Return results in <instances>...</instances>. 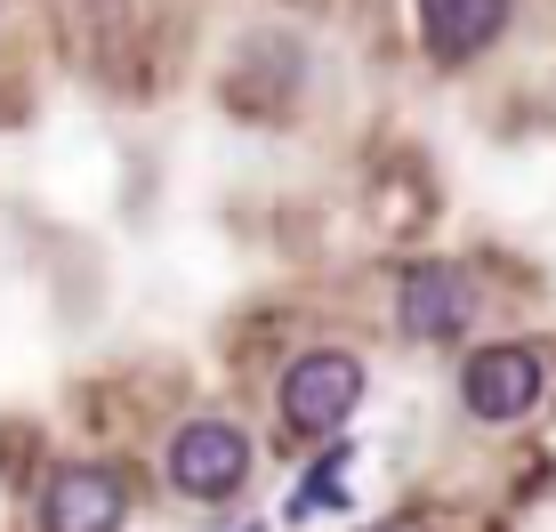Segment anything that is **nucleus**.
Masks as SVG:
<instances>
[{
	"label": "nucleus",
	"mask_w": 556,
	"mask_h": 532,
	"mask_svg": "<svg viewBox=\"0 0 556 532\" xmlns=\"http://www.w3.org/2000/svg\"><path fill=\"white\" fill-rule=\"evenodd\" d=\"M355 404H363V364L339 347H315L282 371V420L299 435H339L355 420Z\"/></svg>",
	"instance_id": "nucleus-1"
},
{
	"label": "nucleus",
	"mask_w": 556,
	"mask_h": 532,
	"mask_svg": "<svg viewBox=\"0 0 556 532\" xmlns=\"http://www.w3.org/2000/svg\"><path fill=\"white\" fill-rule=\"evenodd\" d=\"M251 477V435L226 428V420H186L169 435V484L186 492V501H226V492H242Z\"/></svg>",
	"instance_id": "nucleus-2"
},
{
	"label": "nucleus",
	"mask_w": 556,
	"mask_h": 532,
	"mask_svg": "<svg viewBox=\"0 0 556 532\" xmlns=\"http://www.w3.org/2000/svg\"><path fill=\"white\" fill-rule=\"evenodd\" d=\"M459 404H468L476 420H492V428L525 420V411L541 404V355L532 347H476L468 371H459Z\"/></svg>",
	"instance_id": "nucleus-3"
},
{
	"label": "nucleus",
	"mask_w": 556,
	"mask_h": 532,
	"mask_svg": "<svg viewBox=\"0 0 556 532\" xmlns=\"http://www.w3.org/2000/svg\"><path fill=\"white\" fill-rule=\"evenodd\" d=\"M122 517H129V484L98 460L56 468L41 492V532H122Z\"/></svg>",
	"instance_id": "nucleus-4"
},
{
	"label": "nucleus",
	"mask_w": 556,
	"mask_h": 532,
	"mask_svg": "<svg viewBox=\"0 0 556 532\" xmlns=\"http://www.w3.org/2000/svg\"><path fill=\"white\" fill-rule=\"evenodd\" d=\"M468 315H476V291H468V275L459 266H412L404 275V291H395V322H404L412 339H459L468 331Z\"/></svg>",
	"instance_id": "nucleus-5"
},
{
	"label": "nucleus",
	"mask_w": 556,
	"mask_h": 532,
	"mask_svg": "<svg viewBox=\"0 0 556 532\" xmlns=\"http://www.w3.org/2000/svg\"><path fill=\"white\" fill-rule=\"evenodd\" d=\"M508 9H516V0H419L428 56H444V65H468V56H484V49L508 33Z\"/></svg>",
	"instance_id": "nucleus-6"
},
{
	"label": "nucleus",
	"mask_w": 556,
	"mask_h": 532,
	"mask_svg": "<svg viewBox=\"0 0 556 532\" xmlns=\"http://www.w3.org/2000/svg\"><path fill=\"white\" fill-rule=\"evenodd\" d=\"M371 532H428V517H388V524H371Z\"/></svg>",
	"instance_id": "nucleus-7"
}]
</instances>
